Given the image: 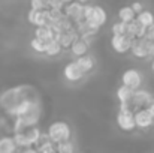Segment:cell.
<instances>
[{"instance_id":"obj_1","label":"cell","mask_w":154,"mask_h":153,"mask_svg":"<svg viewBox=\"0 0 154 153\" xmlns=\"http://www.w3.org/2000/svg\"><path fill=\"white\" fill-rule=\"evenodd\" d=\"M45 135H47V138L51 141L52 144H58V143L72 140L73 131H72V126L67 122L54 120V122H51L48 125V128L45 131Z\"/></svg>"},{"instance_id":"obj_2","label":"cell","mask_w":154,"mask_h":153,"mask_svg":"<svg viewBox=\"0 0 154 153\" xmlns=\"http://www.w3.org/2000/svg\"><path fill=\"white\" fill-rule=\"evenodd\" d=\"M115 123L117 128L123 132L132 134L136 131V125H135V110H132L130 107L126 105H120L118 111L115 114Z\"/></svg>"},{"instance_id":"obj_3","label":"cell","mask_w":154,"mask_h":153,"mask_svg":"<svg viewBox=\"0 0 154 153\" xmlns=\"http://www.w3.org/2000/svg\"><path fill=\"white\" fill-rule=\"evenodd\" d=\"M144 75L138 68H127L121 74V86H126L130 90H138L142 87Z\"/></svg>"},{"instance_id":"obj_4","label":"cell","mask_w":154,"mask_h":153,"mask_svg":"<svg viewBox=\"0 0 154 153\" xmlns=\"http://www.w3.org/2000/svg\"><path fill=\"white\" fill-rule=\"evenodd\" d=\"M63 14L66 18H69L73 24H79L84 21V5L76 3V2H70L66 3L63 8Z\"/></svg>"},{"instance_id":"obj_5","label":"cell","mask_w":154,"mask_h":153,"mask_svg":"<svg viewBox=\"0 0 154 153\" xmlns=\"http://www.w3.org/2000/svg\"><path fill=\"white\" fill-rule=\"evenodd\" d=\"M153 102V96H151V92L141 87L138 90H133V96H132V101H130V108H147L150 104Z\"/></svg>"},{"instance_id":"obj_6","label":"cell","mask_w":154,"mask_h":153,"mask_svg":"<svg viewBox=\"0 0 154 153\" xmlns=\"http://www.w3.org/2000/svg\"><path fill=\"white\" fill-rule=\"evenodd\" d=\"M135 125L136 129L148 131L154 126V117L147 108H138L135 110Z\"/></svg>"},{"instance_id":"obj_7","label":"cell","mask_w":154,"mask_h":153,"mask_svg":"<svg viewBox=\"0 0 154 153\" xmlns=\"http://www.w3.org/2000/svg\"><path fill=\"white\" fill-rule=\"evenodd\" d=\"M106 21H108V14H106V11L103 9L102 6H96V5H94V8H93V14H91L90 20H87L85 23L88 24L90 29L99 32L100 27H103V26L106 24Z\"/></svg>"},{"instance_id":"obj_8","label":"cell","mask_w":154,"mask_h":153,"mask_svg":"<svg viewBox=\"0 0 154 153\" xmlns=\"http://www.w3.org/2000/svg\"><path fill=\"white\" fill-rule=\"evenodd\" d=\"M132 38L127 35H112L111 36V47L117 54H126L130 51L132 47Z\"/></svg>"},{"instance_id":"obj_9","label":"cell","mask_w":154,"mask_h":153,"mask_svg":"<svg viewBox=\"0 0 154 153\" xmlns=\"http://www.w3.org/2000/svg\"><path fill=\"white\" fill-rule=\"evenodd\" d=\"M63 77H64V80L69 81V83H79V81H82V80L85 78V75H84V74L79 71V68L76 66L75 60L67 62V63L63 66Z\"/></svg>"},{"instance_id":"obj_10","label":"cell","mask_w":154,"mask_h":153,"mask_svg":"<svg viewBox=\"0 0 154 153\" xmlns=\"http://www.w3.org/2000/svg\"><path fill=\"white\" fill-rule=\"evenodd\" d=\"M148 44L150 41H147L145 38L141 39H133L132 41V47H130V53L135 59L138 60H145L148 59Z\"/></svg>"},{"instance_id":"obj_11","label":"cell","mask_w":154,"mask_h":153,"mask_svg":"<svg viewBox=\"0 0 154 153\" xmlns=\"http://www.w3.org/2000/svg\"><path fill=\"white\" fill-rule=\"evenodd\" d=\"M27 21L35 27H42L48 24V9L47 11H35L30 9L27 14Z\"/></svg>"},{"instance_id":"obj_12","label":"cell","mask_w":154,"mask_h":153,"mask_svg":"<svg viewBox=\"0 0 154 153\" xmlns=\"http://www.w3.org/2000/svg\"><path fill=\"white\" fill-rule=\"evenodd\" d=\"M75 63H76V66L79 68V71H81L84 75H88V74L94 69V66H96L94 57H93V56H90V54L75 59Z\"/></svg>"},{"instance_id":"obj_13","label":"cell","mask_w":154,"mask_h":153,"mask_svg":"<svg viewBox=\"0 0 154 153\" xmlns=\"http://www.w3.org/2000/svg\"><path fill=\"white\" fill-rule=\"evenodd\" d=\"M24 135H26V140H27L29 146L30 147H36L41 143V140L44 137V132L41 131L39 126H32V128H27L24 131Z\"/></svg>"},{"instance_id":"obj_14","label":"cell","mask_w":154,"mask_h":153,"mask_svg":"<svg viewBox=\"0 0 154 153\" xmlns=\"http://www.w3.org/2000/svg\"><path fill=\"white\" fill-rule=\"evenodd\" d=\"M132 96H133V90L127 89L126 86H118L117 90H115V98L120 105H126V107H130V101H132Z\"/></svg>"},{"instance_id":"obj_15","label":"cell","mask_w":154,"mask_h":153,"mask_svg":"<svg viewBox=\"0 0 154 153\" xmlns=\"http://www.w3.org/2000/svg\"><path fill=\"white\" fill-rule=\"evenodd\" d=\"M145 33H147V29L142 27L136 20H133L132 23L127 24V36L132 38V39H141V38H145Z\"/></svg>"},{"instance_id":"obj_16","label":"cell","mask_w":154,"mask_h":153,"mask_svg":"<svg viewBox=\"0 0 154 153\" xmlns=\"http://www.w3.org/2000/svg\"><path fill=\"white\" fill-rule=\"evenodd\" d=\"M70 54L73 56V57H82V56H87V53L90 50V45L85 42V41H82L81 38H78L76 41H73V44L70 45Z\"/></svg>"},{"instance_id":"obj_17","label":"cell","mask_w":154,"mask_h":153,"mask_svg":"<svg viewBox=\"0 0 154 153\" xmlns=\"http://www.w3.org/2000/svg\"><path fill=\"white\" fill-rule=\"evenodd\" d=\"M18 149L14 143L12 135H2L0 137V153H17Z\"/></svg>"},{"instance_id":"obj_18","label":"cell","mask_w":154,"mask_h":153,"mask_svg":"<svg viewBox=\"0 0 154 153\" xmlns=\"http://www.w3.org/2000/svg\"><path fill=\"white\" fill-rule=\"evenodd\" d=\"M35 38L41 39V41L45 42V44H48V42L54 41V32H52L51 27H48V26L36 27V29H35Z\"/></svg>"},{"instance_id":"obj_19","label":"cell","mask_w":154,"mask_h":153,"mask_svg":"<svg viewBox=\"0 0 154 153\" xmlns=\"http://www.w3.org/2000/svg\"><path fill=\"white\" fill-rule=\"evenodd\" d=\"M142 27H145V29H150L151 26L154 24V14L151 11H142L141 14H138L136 15V18H135Z\"/></svg>"},{"instance_id":"obj_20","label":"cell","mask_w":154,"mask_h":153,"mask_svg":"<svg viewBox=\"0 0 154 153\" xmlns=\"http://www.w3.org/2000/svg\"><path fill=\"white\" fill-rule=\"evenodd\" d=\"M135 18H136V14L132 11L130 6H123V8H120V11H118V21L129 24V23H132Z\"/></svg>"},{"instance_id":"obj_21","label":"cell","mask_w":154,"mask_h":153,"mask_svg":"<svg viewBox=\"0 0 154 153\" xmlns=\"http://www.w3.org/2000/svg\"><path fill=\"white\" fill-rule=\"evenodd\" d=\"M55 152L57 153H76V146L72 140L69 141H63L55 144Z\"/></svg>"},{"instance_id":"obj_22","label":"cell","mask_w":154,"mask_h":153,"mask_svg":"<svg viewBox=\"0 0 154 153\" xmlns=\"http://www.w3.org/2000/svg\"><path fill=\"white\" fill-rule=\"evenodd\" d=\"M61 51L63 48L60 47V44L54 39L51 42H48L47 44V48H45V56H48V57H57V56H60L61 54Z\"/></svg>"},{"instance_id":"obj_23","label":"cell","mask_w":154,"mask_h":153,"mask_svg":"<svg viewBox=\"0 0 154 153\" xmlns=\"http://www.w3.org/2000/svg\"><path fill=\"white\" fill-rule=\"evenodd\" d=\"M30 48L35 51V53H38V54H45L47 44L42 42L41 39H38V38H33V39L30 41Z\"/></svg>"},{"instance_id":"obj_24","label":"cell","mask_w":154,"mask_h":153,"mask_svg":"<svg viewBox=\"0 0 154 153\" xmlns=\"http://www.w3.org/2000/svg\"><path fill=\"white\" fill-rule=\"evenodd\" d=\"M111 32H112V35H127V24L121 23V21H117V23L112 24Z\"/></svg>"},{"instance_id":"obj_25","label":"cell","mask_w":154,"mask_h":153,"mask_svg":"<svg viewBox=\"0 0 154 153\" xmlns=\"http://www.w3.org/2000/svg\"><path fill=\"white\" fill-rule=\"evenodd\" d=\"M30 9L47 11L48 9V3H47V0H30Z\"/></svg>"},{"instance_id":"obj_26","label":"cell","mask_w":154,"mask_h":153,"mask_svg":"<svg viewBox=\"0 0 154 153\" xmlns=\"http://www.w3.org/2000/svg\"><path fill=\"white\" fill-rule=\"evenodd\" d=\"M130 8H132V11L138 15V14H141L142 11H144V5L141 3V2H133L132 5H130Z\"/></svg>"},{"instance_id":"obj_27","label":"cell","mask_w":154,"mask_h":153,"mask_svg":"<svg viewBox=\"0 0 154 153\" xmlns=\"http://www.w3.org/2000/svg\"><path fill=\"white\" fill-rule=\"evenodd\" d=\"M145 39H147V41H151V42H154V24L150 27V29H147Z\"/></svg>"},{"instance_id":"obj_28","label":"cell","mask_w":154,"mask_h":153,"mask_svg":"<svg viewBox=\"0 0 154 153\" xmlns=\"http://www.w3.org/2000/svg\"><path fill=\"white\" fill-rule=\"evenodd\" d=\"M148 59H154V42L151 41L148 44Z\"/></svg>"},{"instance_id":"obj_29","label":"cell","mask_w":154,"mask_h":153,"mask_svg":"<svg viewBox=\"0 0 154 153\" xmlns=\"http://www.w3.org/2000/svg\"><path fill=\"white\" fill-rule=\"evenodd\" d=\"M21 153H39V152H38V149H36V147H29V149L21 150Z\"/></svg>"},{"instance_id":"obj_30","label":"cell","mask_w":154,"mask_h":153,"mask_svg":"<svg viewBox=\"0 0 154 153\" xmlns=\"http://www.w3.org/2000/svg\"><path fill=\"white\" fill-rule=\"evenodd\" d=\"M147 110H148V111L151 113V116L154 117V102H151V104H150V105L147 107Z\"/></svg>"},{"instance_id":"obj_31","label":"cell","mask_w":154,"mask_h":153,"mask_svg":"<svg viewBox=\"0 0 154 153\" xmlns=\"http://www.w3.org/2000/svg\"><path fill=\"white\" fill-rule=\"evenodd\" d=\"M73 2H76V3H81V5H87V3H88V0H73Z\"/></svg>"},{"instance_id":"obj_32","label":"cell","mask_w":154,"mask_h":153,"mask_svg":"<svg viewBox=\"0 0 154 153\" xmlns=\"http://www.w3.org/2000/svg\"><path fill=\"white\" fill-rule=\"evenodd\" d=\"M151 72L154 74V59H153V62H151Z\"/></svg>"},{"instance_id":"obj_33","label":"cell","mask_w":154,"mask_h":153,"mask_svg":"<svg viewBox=\"0 0 154 153\" xmlns=\"http://www.w3.org/2000/svg\"><path fill=\"white\" fill-rule=\"evenodd\" d=\"M61 2H63V3L66 5V3H70V2H73V0H61Z\"/></svg>"},{"instance_id":"obj_34","label":"cell","mask_w":154,"mask_h":153,"mask_svg":"<svg viewBox=\"0 0 154 153\" xmlns=\"http://www.w3.org/2000/svg\"><path fill=\"white\" fill-rule=\"evenodd\" d=\"M151 96H153V102H154V90L151 92Z\"/></svg>"},{"instance_id":"obj_35","label":"cell","mask_w":154,"mask_h":153,"mask_svg":"<svg viewBox=\"0 0 154 153\" xmlns=\"http://www.w3.org/2000/svg\"><path fill=\"white\" fill-rule=\"evenodd\" d=\"M17 153H21V152H17Z\"/></svg>"}]
</instances>
